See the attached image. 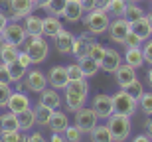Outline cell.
<instances>
[{"label": "cell", "mask_w": 152, "mask_h": 142, "mask_svg": "<svg viewBox=\"0 0 152 142\" xmlns=\"http://www.w3.org/2000/svg\"><path fill=\"white\" fill-rule=\"evenodd\" d=\"M87 95H89V83L83 79L69 81L65 87V107L67 111H79L81 107H85L87 103Z\"/></svg>", "instance_id": "6da1fadb"}, {"label": "cell", "mask_w": 152, "mask_h": 142, "mask_svg": "<svg viewBox=\"0 0 152 142\" xmlns=\"http://www.w3.org/2000/svg\"><path fill=\"white\" fill-rule=\"evenodd\" d=\"M83 22H85V26H87V32H91L93 36H101L109 30L111 16L107 14V10L95 8V10H91V12H85Z\"/></svg>", "instance_id": "7a4b0ae2"}, {"label": "cell", "mask_w": 152, "mask_h": 142, "mask_svg": "<svg viewBox=\"0 0 152 142\" xmlns=\"http://www.w3.org/2000/svg\"><path fill=\"white\" fill-rule=\"evenodd\" d=\"M107 126H109V130H111V136H113L115 142H124L126 138H129V134H130V128H132L130 117L121 114V113L111 114V117L107 119Z\"/></svg>", "instance_id": "3957f363"}, {"label": "cell", "mask_w": 152, "mask_h": 142, "mask_svg": "<svg viewBox=\"0 0 152 142\" xmlns=\"http://www.w3.org/2000/svg\"><path fill=\"white\" fill-rule=\"evenodd\" d=\"M30 40L26 44V51L30 53L32 61L34 63H44L48 59V53H50V46L45 42L44 36H28Z\"/></svg>", "instance_id": "277c9868"}, {"label": "cell", "mask_w": 152, "mask_h": 142, "mask_svg": "<svg viewBox=\"0 0 152 142\" xmlns=\"http://www.w3.org/2000/svg\"><path fill=\"white\" fill-rule=\"evenodd\" d=\"M138 109V101H134L129 93L121 89L113 95V113H121V114H126V117H132Z\"/></svg>", "instance_id": "5b68a950"}, {"label": "cell", "mask_w": 152, "mask_h": 142, "mask_svg": "<svg viewBox=\"0 0 152 142\" xmlns=\"http://www.w3.org/2000/svg\"><path fill=\"white\" fill-rule=\"evenodd\" d=\"M0 38H2V42H6V44H12V46H22V44H26V40H28V32H26V28H24L22 24L18 22H8V26L4 28V32L0 34Z\"/></svg>", "instance_id": "8992f818"}, {"label": "cell", "mask_w": 152, "mask_h": 142, "mask_svg": "<svg viewBox=\"0 0 152 142\" xmlns=\"http://www.w3.org/2000/svg\"><path fill=\"white\" fill-rule=\"evenodd\" d=\"M97 114H95V111L93 109H89V107H81L79 111H75V126H77L79 130L83 132H91L93 128L97 126Z\"/></svg>", "instance_id": "52a82bcc"}, {"label": "cell", "mask_w": 152, "mask_h": 142, "mask_svg": "<svg viewBox=\"0 0 152 142\" xmlns=\"http://www.w3.org/2000/svg\"><path fill=\"white\" fill-rule=\"evenodd\" d=\"M109 38H111V42H115V44H124V40H126V36H129L130 32V24L126 18H115L113 22L109 24Z\"/></svg>", "instance_id": "ba28073f"}, {"label": "cell", "mask_w": 152, "mask_h": 142, "mask_svg": "<svg viewBox=\"0 0 152 142\" xmlns=\"http://www.w3.org/2000/svg\"><path fill=\"white\" fill-rule=\"evenodd\" d=\"M36 8L34 0H8V10H10V16L14 18V22H18L20 18L30 16Z\"/></svg>", "instance_id": "9c48e42d"}, {"label": "cell", "mask_w": 152, "mask_h": 142, "mask_svg": "<svg viewBox=\"0 0 152 142\" xmlns=\"http://www.w3.org/2000/svg\"><path fill=\"white\" fill-rule=\"evenodd\" d=\"M24 85L32 93H42L45 87H48V75L42 73L39 69H32V71H28L26 77H24Z\"/></svg>", "instance_id": "30bf717a"}, {"label": "cell", "mask_w": 152, "mask_h": 142, "mask_svg": "<svg viewBox=\"0 0 152 142\" xmlns=\"http://www.w3.org/2000/svg\"><path fill=\"white\" fill-rule=\"evenodd\" d=\"M91 109L95 111L97 119L107 120L109 117L113 114V97H111V95H97L95 99H93Z\"/></svg>", "instance_id": "8fae6325"}, {"label": "cell", "mask_w": 152, "mask_h": 142, "mask_svg": "<svg viewBox=\"0 0 152 142\" xmlns=\"http://www.w3.org/2000/svg\"><path fill=\"white\" fill-rule=\"evenodd\" d=\"M123 65V55L113 47H105V55L101 59V69L107 73H115L118 67Z\"/></svg>", "instance_id": "7c38bea8"}, {"label": "cell", "mask_w": 152, "mask_h": 142, "mask_svg": "<svg viewBox=\"0 0 152 142\" xmlns=\"http://www.w3.org/2000/svg\"><path fill=\"white\" fill-rule=\"evenodd\" d=\"M48 83H50L53 89H65V87H67V83H69L67 69L61 67V65L51 67L50 73H48Z\"/></svg>", "instance_id": "4fadbf2b"}, {"label": "cell", "mask_w": 152, "mask_h": 142, "mask_svg": "<svg viewBox=\"0 0 152 142\" xmlns=\"http://www.w3.org/2000/svg\"><path fill=\"white\" fill-rule=\"evenodd\" d=\"M6 109H8V111H12V113H20V111L30 109V99H28V95H24L22 91H12Z\"/></svg>", "instance_id": "5bb4252c"}, {"label": "cell", "mask_w": 152, "mask_h": 142, "mask_svg": "<svg viewBox=\"0 0 152 142\" xmlns=\"http://www.w3.org/2000/svg\"><path fill=\"white\" fill-rule=\"evenodd\" d=\"M73 42H75V36L71 34V32H67V30H61V32L53 38V44H56L59 53H71Z\"/></svg>", "instance_id": "9a60e30c"}, {"label": "cell", "mask_w": 152, "mask_h": 142, "mask_svg": "<svg viewBox=\"0 0 152 142\" xmlns=\"http://www.w3.org/2000/svg\"><path fill=\"white\" fill-rule=\"evenodd\" d=\"M115 77H117V85L121 87V89H124L129 83H132V81L136 79V69L130 67L129 63H123V65L115 71Z\"/></svg>", "instance_id": "2e32d148"}, {"label": "cell", "mask_w": 152, "mask_h": 142, "mask_svg": "<svg viewBox=\"0 0 152 142\" xmlns=\"http://www.w3.org/2000/svg\"><path fill=\"white\" fill-rule=\"evenodd\" d=\"M39 105H44V107H50V109H59L61 107V95L57 93V89H48L45 87L44 91L39 93Z\"/></svg>", "instance_id": "e0dca14e"}, {"label": "cell", "mask_w": 152, "mask_h": 142, "mask_svg": "<svg viewBox=\"0 0 152 142\" xmlns=\"http://www.w3.org/2000/svg\"><path fill=\"white\" fill-rule=\"evenodd\" d=\"M123 61L129 63L130 67H134V69L142 67V65H144V53H142V47H126Z\"/></svg>", "instance_id": "ac0fdd59"}, {"label": "cell", "mask_w": 152, "mask_h": 142, "mask_svg": "<svg viewBox=\"0 0 152 142\" xmlns=\"http://www.w3.org/2000/svg\"><path fill=\"white\" fill-rule=\"evenodd\" d=\"M130 32L136 34L142 42H146V40L152 38V32H150V26H148L146 16H142V18H138V20H134V22H130Z\"/></svg>", "instance_id": "d6986e66"}, {"label": "cell", "mask_w": 152, "mask_h": 142, "mask_svg": "<svg viewBox=\"0 0 152 142\" xmlns=\"http://www.w3.org/2000/svg\"><path fill=\"white\" fill-rule=\"evenodd\" d=\"M51 128V132H65V128L69 126V119H67V114L63 113V111H53V114H51V119H50V125H48Z\"/></svg>", "instance_id": "ffe728a7"}, {"label": "cell", "mask_w": 152, "mask_h": 142, "mask_svg": "<svg viewBox=\"0 0 152 142\" xmlns=\"http://www.w3.org/2000/svg\"><path fill=\"white\" fill-rule=\"evenodd\" d=\"M83 8H81V4H79L77 0H69L67 2V6H65V10H63V14L61 16L67 20V22H71V24H75V22H79L81 18H83Z\"/></svg>", "instance_id": "44dd1931"}, {"label": "cell", "mask_w": 152, "mask_h": 142, "mask_svg": "<svg viewBox=\"0 0 152 142\" xmlns=\"http://www.w3.org/2000/svg\"><path fill=\"white\" fill-rule=\"evenodd\" d=\"M91 32L89 34H83V36H77L75 38V42H73V50H71V53H73L75 57H83V55H87V51H89V44L93 40H91Z\"/></svg>", "instance_id": "7402d4cb"}, {"label": "cell", "mask_w": 152, "mask_h": 142, "mask_svg": "<svg viewBox=\"0 0 152 142\" xmlns=\"http://www.w3.org/2000/svg\"><path fill=\"white\" fill-rule=\"evenodd\" d=\"M18 117V128L22 132H28L34 128L36 125V117H34V109H26V111H20V113H16Z\"/></svg>", "instance_id": "603a6c76"}, {"label": "cell", "mask_w": 152, "mask_h": 142, "mask_svg": "<svg viewBox=\"0 0 152 142\" xmlns=\"http://www.w3.org/2000/svg\"><path fill=\"white\" fill-rule=\"evenodd\" d=\"M63 30L61 26V20L57 16H51V14H48V16L44 18V36H48V38H56L59 32Z\"/></svg>", "instance_id": "cb8c5ba5"}, {"label": "cell", "mask_w": 152, "mask_h": 142, "mask_svg": "<svg viewBox=\"0 0 152 142\" xmlns=\"http://www.w3.org/2000/svg\"><path fill=\"white\" fill-rule=\"evenodd\" d=\"M77 63H79V67H81V71H83L85 77H93V75H97V71L101 69V63L95 61V59H93V57H89V55L79 57Z\"/></svg>", "instance_id": "d4e9b609"}, {"label": "cell", "mask_w": 152, "mask_h": 142, "mask_svg": "<svg viewBox=\"0 0 152 142\" xmlns=\"http://www.w3.org/2000/svg\"><path fill=\"white\" fill-rule=\"evenodd\" d=\"M24 28L28 32V36H44V18L39 16H26V24Z\"/></svg>", "instance_id": "484cf974"}, {"label": "cell", "mask_w": 152, "mask_h": 142, "mask_svg": "<svg viewBox=\"0 0 152 142\" xmlns=\"http://www.w3.org/2000/svg\"><path fill=\"white\" fill-rule=\"evenodd\" d=\"M18 47L16 46H12V44H0V61L2 63H14V61H18Z\"/></svg>", "instance_id": "4316f807"}, {"label": "cell", "mask_w": 152, "mask_h": 142, "mask_svg": "<svg viewBox=\"0 0 152 142\" xmlns=\"http://www.w3.org/2000/svg\"><path fill=\"white\" fill-rule=\"evenodd\" d=\"M51 114H53V109H50V107H44V105H39V103L34 107L36 125H39V126H48V125H50Z\"/></svg>", "instance_id": "83f0119b"}, {"label": "cell", "mask_w": 152, "mask_h": 142, "mask_svg": "<svg viewBox=\"0 0 152 142\" xmlns=\"http://www.w3.org/2000/svg\"><path fill=\"white\" fill-rule=\"evenodd\" d=\"M89 134H91V142H115L107 125H97Z\"/></svg>", "instance_id": "f1b7e54d"}, {"label": "cell", "mask_w": 152, "mask_h": 142, "mask_svg": "<svg viewBox=\"0 0 152 142\" xmlns=\"http://www.w3.org/2000/svg\"><path fill=\"white\" fill-rule=\"evenodd\" d=\"M6 130H20L18 128V117L12 111H8L0 117V132H6Z\"/></svg>", "instance_id": "f546056e"}, {"label": "cell", "mask_w": 152, "mask_h": 142, "mask_svg": "<svg viewBox=\"0 0 152 142\" xmlns=\"http://www.w3.org/2000/svg\"><path fill=\"white\" fill-rule=\"evenodd\" d=\"M126 6H129V2H126V0H111L105 10H107L109 16L123 18L124 16V10H126Z\"/></svg>", "instance_id": "4dcf8cb0"}, {"label": "cell", "mask_w": 152, "mask_h": 142, "mask_svg": "<svg viewBox=\"0 0 152 142\" xmlns=\"http://www.w3.org/2000/svg\"><path fill=\"white\" fill-rule=\"evenodd\" d=\"M69 0H50L48 4H45L44 10L48 12V14H51V16H61L63 10H65V6H67Z\"/></svg>", "instance_id": "1f68e13d"}, {"label": "cell", "mask_w": 152, "mask_h": 142, "mask_svg": "<svg viewBox=\"0 0 152 142\" xmlns=\"http://www.w3.org/2000/svg\"><path fill=\"white\" fill-rule=\"evenodd\" d=\"M8 71H10V79H12V83H16V81H22L24 77H26V73H28V69L24 67V65H20L18 61L8 63Z\"/></svg>", "instance_id": "d6a6232c"}, {"label": "cell", "mask_w": 152, "mask_h": 142, "mask_svg": "<svg viewBox=\"0 0 152 142\" xmlns=\"http://www.w3.org/2000/svg\"><path fill=\"white\" fill-rule=\"evenodd\" d=\"M142 16H144V10H142L136 2H130V4L126 6V10H124L123 18H126L129 24H130V22H134V20H138V18H142Z\"/></svg>", "instance_id": "836d02e7"}, {"label": "cell", "mask_w": 152, "mask_h": 142, "mask_svg": "<svg viewBox=\"0 0 152 142\" xmlns=\"http://www.w3.org/2000/svg\"><path fill=\"white\" fill-rule=\"evenodd\" d=\"M124 91L129 93V95L132 97L134 101H140V97L144 95V87H142V83H140L138 79H134L132 83H129V85L124 87Z\"/></svg>", "instance_id": "e575fe53"}, {"label": "cell", "mask_w": 152, "mask_h": 142, "mask_svg": "<svg viewBox=\"0 0 152 142\" xmlns=\"http://www.w3.org/2000/svg\"><path fill=\"white\" fill-rule=\"evenodd\" d=\"M87 55H89V57H93L95 61H99V63H101L103 55H105V46L93 40V42L89 44V51H87Z\"/></svg>", "instance_id": "d590c367"}, {"label": "cell", "mask_w": 152, "mask_h": 142, "mask_svg": "<svg viewBox=\"0 0 152 142\" xmlns=\"http://www.w3.org/2000/svg\"><path fill=\"white\" fill-rule=\"evenodd\" d=\"M138 107H140V111H142L144 114L152 117V91H150V93H144V95L140 97V101H138Z\"/></svg>", "instance_id": "8d00e7d4"}, {"label": "cell", "mask_w": 152, "mask_h": 142, "mask_svg": "<svg viewBox=\"0 0 152 142\" xmlns=\"http://www.w3.org/2000/svg\"><path fill=\"white\" fill-rule=\"evenodd\" d=\"M63 136H65V142H81V136H83V132L79 130L77 126H67L65 132H63Z\"/></svg>", "instance_id": "74e56055"}, {"label": "cell", "mask_w": 152, "mask_h": 142, "mask_svg": "<svg viewBox=\"0 0 152 142\" xmlns=\"http://www.w3.org/2000/svg\"><path fill=\"white\" fill-rule=\"evenodd\" d=\"M12 91L14 89L10 87V83H0V109H4L8 105V99H10Z\"/></svg>", "instance_id": "f35d334b"}, {"label": "cell", "mask_w": 152, "mask_h": 142, "mask_svg": "<svg viewBox=\"0 0 152 142\" xmlns=\"http://www.w3.org/2000/svg\"><path fill=\"white\" fill-rule=\"evenodd\" d=\"M22 138V130H6L0 132V140L2 142H20Z\"/></svg>", "instance_id": "ab89813d"}, {"label": "cell", "mask_w": 152, "mask_h": 142, "mask_svg": "<svg viewBox=\"0 0 152 142\" xmlns=\"http://www.w3.org/2000/svg\"><path fill=\"white\" fill-rule=\"evenodd\" d=\"M65 69H67L69 81H77V79H83L85 77L83 71H81V67H79V63H73V65H69V67H65Z\"/></svg>", "instance_id": "60d3db41"}, {"label": "cell", "mask_w": 152, "mask_h": 142, "mask_svg": "<svg viewBox=\"0 0 152 142\" xmlns=\"http://www.w3.org/2000/svg\"><path fill=\"white\" fill-rule=\"evenodd\" d=\"M142 44H144V42H142L136 34H132V32H129L126 40H124V47H142Z\"/></svg>", "instance_id": "b9f144b4"}, {"label": "cell", "mask_w": 152, "mask_h": 142, "mask_svg": "<svg viewBox=\"0 0 152 142\" xmlns=\"http://www.w3.org/2000/svg\"><path fill=\"white\" fill-rule=\"evenodd\" d=\"M18 63H20V65H24V67L26 69H30V65H32V57H30V53L28 51H20V53H18Z\"/></svg>", "instance_id": "7bdbcfd3"}, {"label": "cell", "mask_w": 152, "mask_h": 142, "mask_svg": "<svg viewBox=\"0 0 152 142\" xmlns=\"http://www.w3.org/2000/svg\"><path fill=\"white\" fill-rule=\"evenodd\" d=\"M0 83H12L8 65H6V63H2V61H0Z\"/></svg>", "instance_id": "ee69618b"}, {"label": "cell", "mask_w": 152, "mask_h": 142, "mask_svg": "<svg viewBox=\"0 0 152 142\" xmlns=\"http://www.w3.org/2000/svg\"><path fill=\"white\" fill-rule=\"evenodd\" d=\"M142 53H144V61L152 65V38H150V40H146V44H144V50H142Z\"/></svg>", "instance_id": "f6af8a7d"}, {"label": "cell", "mask_w": 152, "mask_h": 142, "mask_svg": "<svg viewBox=\"0 0 152 142\" xmlns=\"http://www.w3.org/2000/svg\"><path fill=\"white\" fill-rule=\"evenodd\" d=\"M79 4H81L83 12H91V10H95V8H97L95 0H79Z\"/></svg>", "instance_id": "bcb514c9"}, {"label": "cell", "mask_w": 152, "mask_h": 142, "mask_svg": "<svg viewBox=\"0 0 152 142\" xmlns=\"http://www.w3.org/2000/svg\"><path fill=\"white\" fill-rule=\"evenodd\" d=\"M28 142H48L39 132H34V134H28Z\"/></svg>", "instance_id": "7dc6e473"}, {"label": "cell", "mask_w": 152, "mask_h": 142, "mask_svg": "<svg viewBox=\"0 0 152 142\" xmlns=\"http://www.w3.org/2000/svg\"><path fill=\"white\" fill-rule=\"evenodd\" d=\"M132 142H152V138L148 136V134H136V136L132 138Z\"/></svg>", "instance_id": "c3c4849f"}, {"label": "cell", "mask_w": 152, "mask_h": 142, "mask_svg": "<svg viewBox=\"0 0 152 142\" xmlns=\"http://www.w3.org/2000/svg\"><path fill=\"white\" fill-rule=\"evenodd\" d=\"M6 26H8V16L0 12V34L4 32V28H6Z\"/></svg>", "instance_id": "681fc988"}, {"label": "cell", "mask_w": 152, "mask_h": 142, "mask_svg": "<svg viewBox=\"0 0 152 142\" xmlns=\"http://www.w3.org/2000/svg\"><path fill=\"white\" fill-rule=\"evenodd\" d=\"M50 142H65V136H63L61 132H53L50 138Z\"/></svg>", "instance_id": "f907efd6"}, {"label": "cell", "mask_w": 152, "mask_h": 142, "mask_svg": "<svg viewBox=\"0 0 152 142\" xmlns=\"http://www.w3.org/2000/svg\"><path fill=\"white\" fill-rule=\"evenodd\" d=\"M95 2H97V8H101V10H105V8H107V4L111 2V0H95Z\"/></svg>", "instance_id": "816d5d0a"}, {"label": "cell", "mask_w": 152, "mask_h": 142, "mask_svg": "<svg viewBox=\"0 0 152 142\" xmlns=\"http://www.w3.org/2000/svg\"><path fill=\"white\" fill-rule=\"evenodd\" d=\"M146 134L152 138V117L148 119V122H146Z\"/></svg>", "instance_id": "f5cc1de1"}, {"label": "cell", "mask_w": 152, "mask_h": 142, "mask_svg": "<svg viewBox=\"0 0 152 142\" xmlns=\"http://www.w3.org/2000/svg\"><path fill=\"white\" fill-rule=\"evenodd\" d=\"M48 2H50V0H36V8H45Z\"/></svg>", "instance_id": "db71d44e"}, {"label": "cell", "mask_w": 152, "mask_h": 142, "mask_svg": "<svg viewBox=\"0 0 152 142\" xmlns=\"http://www.w3.org/2000/svg\"><path fill=\"white\" fill-rule=\"evenodd\" d=\"M146 20H148V26H150V32H152V14H148Z\"/></svg>", "instance_id": "11a10c76"}, {"label": "cell", "mask_w": 152, "mask_h": 142, "mask_svg": "<svg viewBox=\"0 0 152 142\" xmlns=\"http://www.w3.org/2000/svg\"><path fill=\"white\" fill-rule=\"evenodd\" d=\"M148 83H150V87H152V69L148 71Z\"/></svg>", "instance_id": "9f6ffc18"}, {"label": "cell", "mask_w": 152, "mask_h": 142, "mask_svg": "<svg viewBox=\"0 0 152 142\" xmlns=\"http://www.w3.org/2000/svg\"><path fill=\"white\" fill-rule=\"evenodd\" d=\"M20 142H28V134H22V138H20Z\"/></svg>", "instance_id": "6f0895ef"}, {"label": "cell", "mask_w": 152, "mask_h": 142, "mask_svg": "<svg viewBox=\"0 0 152 142\" xmlns=\"http://www.w3.org/2000/svg\"><path fill=\"white\" fill-rule=\"evenodd\" d=\"M129 2H136V4H138V2H140V0H129Z\"/></svg>", "instance_id": "680465c9"}, {"label": "cell", "mask_w": 152, "mask_h": 142, "mask_svg": "<svg viewBox=\"0 0 152 142\" xmlns=\"http://www.w3.org/2000/svg\"><path fill=\"white\" fill-rule=\"evenodd\" d=\"M150 14H152V4H150Z\"/></svg>", "instance_id": "91938a15"}, {"label": "cell", "mask_w": 152, "mask_h": 142, "mask_svg": "<svg viewBox=\"0 0 152 142\" xmlns=\"http://www.w3.org/2000/svg\"><path fill=\"white\" fill-rule=\"evenodd\" d=\"M34 2H36V0H34Z\"/></svg>", "instance_id": "94428289"}, {"label": "cell", "mask_w": 152, "mask_h": 142, "mask_svg": "<svg viewBox=\"0 0 152 142\" xmlns=\"http://www.w3.org/2000/svg\"><path fill=\"white\" fill-rule=\"evenodd\" d=\"M150 2H152V0H150Z\"/></svg>", "instance_id": "6125c7cd"}, {"label": "cell", "mask_w": 152, "mask_h": 142, "mask_svg": "<svg viewBox=\"0 0 152 142\" xmlns=\"http://www.w3.org/2000/svg\"><path fill=\"white\" fill-rule=\"evenodd\" d=\"M77 2H79V0H77Z\"/></svg>", "instance_id": "be15d7a7"}, {"label": "cell", "mask_w": 152, "mask_h": 142, "mask_svg": "<svg viewBox=\"0 0 152 142\" xmlns=\"http://www.w3.org/2000/svg\"><path fill=\"white\" fill-rule=\"evenodd\" d=\"M0 142H2V140H0Z\"/></svg>", "instance_id": "e7e4bbea"}]
</instances>
